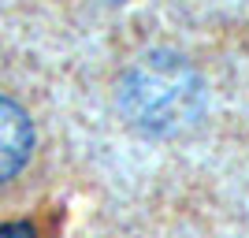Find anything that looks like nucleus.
Returning a JSON list of instances; mask_svg holds the SVG:
<instances>
[{
	"label": "nucleus",
	"mask_w": 249,
	"mask_h": 238,
	"mask_svg": "<svg viewBox=\"0 0 249 238\" xmlns=\"http://www.w3.org/2000/svg\"><path fill=\"white\" fill-rule=\"evenodd\" d=\"M123 108L149 134H178L205 112L201 74L175 52H149L123 78Z\"/></svg>",
	"instance_id": "obj_1"
},
{
	"label": "nucleus",
	"mask_w": 249,
	"mask_h": 238,
	"mask_svg": "<svg viewBox=\"0 0 249 238\" xmlns=\"http://www.w3.org/2000/svg\"><path fill=\"white\" fill-rule=\"evenodd\" d=\"M34 149V127L19 104L0 97V183H8Z\"/></svg>",
	"instance_id": "obj_2"
},
{
	"label": "nucleus",
	"mask_w": 249,
	"mask_h": 238,
	"mask_svg": "<svg viewBox=\"0 0 249 238\" xmlns=\"http://www.w3.org/2000/svg\"><path fill=\"white\" fill-rule=\"evenodd\" d=\"M0 238H37L30 223H4L0 227Z\"/></svg>",
	"instance_id": "obj_3"
}]
</instances>
